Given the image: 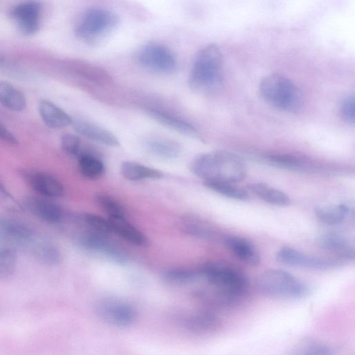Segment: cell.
Here are the masks:
<instances>
[{"label": "cell", "mask_w": 355, "mask_h": 355, "mask_svg": "<svg viewBox=\"0 0 355 355\" xmlns=\"http://www.w3.org/2000/svg\"><path fill=\"white\" fill-rule=\"evenodd\" d=\"M190 171L203 180L236 183L245 175L243 161L235 154L218 150L198 155L190 164Z\"/></svg>", "instance_id": "6da1fadb"}, {"label": "cell", "mask_w": 355, "mask_h": 355, "mask_svg": "<svg viewBox=\"0 0 355 355\" xmlns=\"http://www.w3.org/2000/svg\"><path fill=\"white\" fill-rule=\"evenodd\" d=\"M200 277L220 292L234 305L247 294L249 282L245 274L233 264L214 261L205 263L200 270Z\"/></svg>", "instance_id": "7a4b0ae2"}, {"label": "cell", "mask_w": 355, "mask_h": 355, "mask_svg": "<svg viewBox=\"0 0 355 355\" xmlns=\"http://www.w3.org/2000/svg\"><path fill=\"white\" fill-rule=\"evenodd\" d=\"M223 54L218 45L209 44L196 54L189 76V86L196 91L209 92L223 80Z\"/></svg>", "instance_id": "3957f363"}, {"label": "cell", "mask_w": 355, "mask_h": 355, "mask_svg": "<svg viewBox=\"0 0 355 355\" xmlns=\"http://www.w3.org/2000/svg\"><path fill=\"white\" fill-rule=\"evenodd\" d=\"M256 288L262 295L275 299H300L309 293L308 286L290 272L271 268L261 273Z\"/></svg>", "instance_id": "277c9868"}, {"label": "cell", "mask_w": 355, "mask_h": 355, "mask_svg": "<svg viewBox=\"0 0 355 355\" xmlns=\"http://www.w3.org/2000/svg\"><path fill=\"white\" fill-rule=\"evenodd\" d=\"M259 93L265 102L282 111L295 112L302 105L299 89L289 79L279 74L264 77L259 84Z\"/></svg>", "instance_id": "5b68a950"}, {"label": "cell", "mask_w": 355, "mask_h": 355, "mask_svg": "<svg viewBox=\"0 0 355 355\" xmlns=\"http://www.w3.org/2000/svg\"><path fill=\"white\" fill-rule=\"evenodd\" d=\"M83 225L85 229L77 233L75 237L78 246L87 251L103 255L119 264L123 265L128 261L129 255L127 251L113 241L109 234L95 231Z\"/></svg>", "instance_id": "8992f818"}, {"label": "cell", "mask_w": 355, "mask_h": 355, "mask_svg": "<svg viewBox=\"0 0 355 355\" xmlns=\"http://www.w3.org/2000/svg\"><path fill=\"white\" fill-rule=\"evenodd\" d=\"M117 21V17L107 10L89 8L78 20L75 34L81 40L92 42L108 33Z\"/></svg>", "instance_id": "52a82bcc"}, {"label": "cell", "mask_w": 355, "mask_h": 355, "mask_svg": "<svg viewBox=\"0 0 355 355\" xmlns=\"http://www.w3.org/2000/svg\"><path fill=\"white\" fill-rule=\"evenodd\" d=\"M137 60L143 67L160 73H172L178 68L177 60L166 46L155 42L144 45L138 51Z\"/></svg>", "instance_id": "ba28073f"}, {"label": "cell", "mask_w": 355, "mask_h": 355, "mask_svg": "<svg viewBox=\"0 0 355 355\" xmlns=\"http://www.w3.org/2000/svg\"><path fill=\"white\" fill-rule=\"evenodd\" d=\"M97 315L104 322L116 327H128L136 320L137 312L128 302L116 297H104L95 304Z\"/></svg>", "instance_id": "9c48e42d"}, {"label": "cell", "mask_w": 355, "mask_h": 355, "mask_svg": "<svg viewBox=\"0 0 355 355\" xmlns=\"http://www.w3.org/2000/svg\"><path fill=\"white\" fill-rule=\"evenodd\" d=\"M276 260L284 265L310 270H329L344 264V261L335 257L327 258L304 253L289 246L282 247L275 254Z\"/></svg>", "instance_id": "30bf717a"}, {"label": "cell", "mask_w": 355, "mask_h": 355, "mask_svg": "<svg viewBox=\"0 0 355 355\" xmlns=\"http://www.w3.org/2000/svg\"><path fill=\"white\" fill-rule=\"evenodd\" d=\"M37 235L34 230L17 220L0 216V243L29 249Z\"/></svg>", "instance_id": "8fae6325"}, {"label": "cell", "mask_w": 355, "mask_h": 355, "mask_svg": "<svg viewBox=\"0 0 355 355\" xmlns=\"http://www.w3.org/2000/svg\"><path fill=\"white\" fill-rule=\"evenodd\" d=\"M10 16L23 35H31L40 28L42 6L35 0L24 1L12 9Z\"/></svg>", "instance_id": "7c38bea8"}, {"label": "cell", "mask_w": 355, "mask_h": 355, "mask_svg": "<svg viewBox=\"0 0 355 355\" xmlns=\"http://www.w3.org/2000/svg\"><path fill=\"white\" fill-rule=\"evenodd\" d=\"M24 178L33 190L47 198L62 197L64 193L62 184L54 176L43 171H28Z\"/></svg>", "instance_id": "4fadbf2b"}, {"label": "cell", "mask_w": 355, "mask_h": 355, "mask_svg": "<svg viewBox=\"0 0 355 355\" xmlns=\"http://www.w3.org/2000/svg\"><path fill=\"white\" fill-rule=\"evenodd\" d=\"M320 248L335 254L338 258L346 261H354L355 249L354 244L345 235L337 232H327L318 239Z\"/></svg>", "instance_id": "5bb4252c"}, {"label": "cell", "mask_w": 355, "mask_h": 355, "mask_svg": "<svg viewBox=\"0 0 355 355\" xmlns=\"http://www.w3.org/2000/svg\"><path fill=\"white\" fill-rule=\"evenodd\" d=\"M28 210L42 221L51 225L62 223L65 218L64 210L58 205L44 197H31L26 201Z\"/></svg>", "instance_id": "9a60e30c"}, {"label": "cell", "mask_w": 355, "mask_h": 355, "mask_svg": "<svg viewBox=\"0 0 355 355\" xmlns=\"http://www.w3.org/2000/svg\"><path fill=\"white\" fill-rule=\"evenodd\" d=\"M28 250L37 261L46 266H58L62 260V252L57 244L38 234Z\"/></svg>", "instance_id": "2e32d148"}, {"label": "cell", "mask_w": 355, "mask_h": 355, "mask_svg": "<svg viewBox=\"0 0 355 355\" xmlns=\"http://www.w3.org/2000/svg\"><path fill=\"white\" fill-rule=\"evenodd\" d=\"M225 246L240 260L250 266H258L260 254L248 239L239 236H228L224 239Z\"/></svg>", "instance_id": "e0dca14e"}, {"label": "cell", "mask_w": 355, "mask_h": 355, "mask_svg": "<svg viewBox=\"0 0 355 355\" xmlns=\"http://www.w3.org/2000/svg\"><path fill=\"white\" fill-rule=\"evenodd\" d=\"M37 108L42 121L49 128L59 129L72 124L71 117L50 101L41 99Z\"/></svg>", "instance_id": "ac0fdd59"}, {"label": "cell", "mask_w": 355, "mask_h": 355, "mask_svg": "<svg viewBox=\"0 0 355 355\" xmlns=\"http://www.w3.org/2000/svg\"><path fill=\"white\" fill-rule=\"evenodd\" d=\"M112 232L134 245L146 247L149 245L148 238L139 230L127 221L125 217L108 218Z\"/></svg>", "instance_id": "d6986e66"}, {"label": "cell", "mask_w": 355, "mask_h": 355, "mask_svg": "<svg viewBox=\"0 0 355 355\" xmlns=\"http://www.w3.org/2000/svg\"><path fill=\"white\" fill-rule=\"evenodd\" d=\"M180 318L181 324L188 331L196 334L212 331L219 324L217 315L209 311L190 313L181 316Z\"/></svg>", "instance_id": "ffe728a7"}, {"label": "cell", "mask_w": 355, "mask_h": 355, "mask_svg": "<svg viewBox=\"0 0 355 355\" xmlns=\"http://www.w3.org/2000/svg\"><path fill=\"white\" fill-rule=\"evenodd\" d=\"M74 130L80 135L109 146H118L119 142L114 135L92 123L78 120L72 122Z\"/></svg>", "instance_id": "44dd1931"}, {"label": "cell", "mask_w": 355, "mask_h": 355, "mask_svg": "<svg viewBox=\"0 0 355 355\" xmlns=\"http://www.w3.org/2000/svg\"><path fill=\"white\" fill-rule=\"evenodd\" d=\"M180 229L187 234L202 240H214L218 236L215 227L196 216H186L180 221Z\"/></svg>", "instance_id": "7402d4cb"}, {"label": "cell", "mask_w": 355, "mask_h": 355, "mask_svg": "<svg viewBox=\"0 0 355 355\" xmlns=\"http://www.w3.org/2000/svg\"><path fill=\"white\" fill-rule=\"evenodd\" d=\"M146 112L158 123L179 133L190 137L198 135V130L192 124L168 113L153 108L148 109Z\"/></svg>", "instance_id": "603a6c76"}, {"label": "cell", "mask_w": 355, "mask_h": 355, "mask_svg": "<svg viewBox=\"0 0 355 355\" xmlns=\"http://www.w3.org/2000/svg\"><path fill=\"white\" fill-rule=\"evenodd\" d=\"M315 216L322 224L329 226L343 223L350 215V207L344 203L318 206L315 208Z\"/></svg>", "instance_id": "cb8c5ba5"}, {"label": "cell", "mask_w": 355, "mask_h": 355, "mask_svg": "<svg viewBox=\"0 0 355 355\" xmlns=\"http://www.w3.org/2000/svg\"><path fill=\"white\" fill-rule=\"evenodd\" d=\"M0 104L10 111L21 112L26 107V98L14 85L0 80Z\"/></svg>", "instance_id": "d4e9b609"}, {"label": "cell", "mask_w": 355, "mask_h": 355, "mask_svg": "<svg viewBox=\"0 0 355 355\" xmlns=\"http://www.w3.org/2000/svg\"><path fill=\"white\" fill-rule=\"evenodd\" d=\"M120 171L125 179L132 181L160 179L163 177V173L160 171L132 161L123 162L121 165Z\"/></svg>", "instance_id": "484cf974"}, {"label": "cell", "mask_w": 355, "mask_h": 355, "mask_svg": "<svg viewBox=\"0 0 355 355\" xmlns=\"http://www.w3.org/2000/svg\"><path fill=\"white\" fill-rule=\"evenodd\" d=\"M148 151L162 158H175L181 152L180 144L172 139L164 137H151L146 141Z\"/></svg>", "instance_id": "4316f807"}, {"label": "cell", "mask_w": 355, "mask_h": 355, "mask_svg": "<svg viewBox=\"0 0 355 355\" xmlns=\"http://www.w3.org/2000/svg\"><path fill=\"white\" fill-rule=\"evenodd\" d=\"M249 189L259 198L270 205L286 207L291 204V199L285 193L266 184L253 183Z\"/></svg>", "instance_id": "83f0119b"}, {"label": "cell", "mask_w": 355, "mask_h": 355, "mask_svg": "<svg viewBox=\"0 0 355 355\" xmlns=\"http://www.w3.org/2000/svg\"><path fill=\"white\" fill-rule=\"evenodd\" d=\"M78 169L86 178L97 179L105 172V166L96 155L84 152L78 155Z\"/></svg>", "instance_id": "f1b7e54d"}, {"label": "cell", "mask_w": 355, "mask_h": 355, "mask_svg": "<svg viewBox=\"0 0 355 355\" xmlns=\"http://www.w3.org/2000/svg\"><path fill=\"white\" fill-rule=\"evenodd\" d=\"M204 184L208 189L225 197L236 200L245 201L249 199L248 193L233 183L214 180H204Z\"/></svg>", "instance_id": "f546056e"}, {"label": "cell", "mask_w": 355, "mask_h": 355, "mask_svg": "<svg viewBox=\"0 0 355 355\" xmlns=\"http://www.w3.org/2000/svg\"><path fill=\"white\" fill-rule=\"evenodd\" d=\"M335 348L330 345L315 339H305L293 349V354L300 355H331Z\"/></svg>", "instance_id": "4dcf8cb0"}, {"label": "cell", "mask_w": 355, "mask_h": 355, "mask_svg": "<svg viewBox=\"0 0 355 355\" xmlns=\"http://www.w3.org/2000/svg\"><path fill=\"white\" fill-rule=\"evenodd\" d=\"M17 266L15 249L0 243V279H6L13 275Z\"/></svg>", "instance_id": "1f68e13d"}, {"label": "cell", "mask_w": 355, "mask_h": 355, "mask_svg": "<svg viewBox=\"0 0 355 355\" xmlns=\"http://www.w3.org/2000/svg\"><path fill=\"white\" fill-rule=\"evenodd\" d=\"M162 276L167 282L181 285L196 280L200 277V273L199 270L173 268L164 270Z\"/></svg>", "instance_id": "d6a6232c"}, {"label": "cell", "mask_w": 355, "mask_h": 355, "mask_svg": "<svg viewBox=\"0 0 355 355\" xmlns=\"http://www.w3.org/2000/svg\"><path fill=\"white\" fill-rule=\"evenodd\" d=\"M267 162L279 168L288 169L300 168L304 165V160L291 155L274 154L264 157Z\"/></svg>", "instance_id": "836d02e7"}, {"label": "cell", "mask_w": 355, "mask_h": 355, "mask_svg": "<svg viewBox=\"0 0 355 355\" xmlns=\"http://www.w3.org/2000/svg\"><path fill=\"white\" fill-rule=\"evenodd\" d=\"M95 201L109 215V217H125L126 216L123 207L109 196L98 194L95 197Z\"/></svg>", "instance_id": "e575fe53"}, {"label": "cell", "mask_w": 355, "mask_h": 355, "mask_svg": "<svg viewBox=\"0 0 355 355\" xmlns=\"http://www.w3.org/2000/svg\"><path fill=\"white\" fill-rule=\"evenodd\" d=\"M83 224L95 231L110 234L112 228L109 219L93 214H83L79 217Z\"/></svg>", "instance_id": "d590c367"}, {"label": "cell", "mask_w": 355, "mask_h": 355, "mask_svg": "<svg viewBox=\"0 0 355 355\" xmlns=\"http://www.w3.org/2000/svg\"><path fill=\"white\" fill-rule=\"evenodd\" d=\"M340 113L342 118L348 123L355 122V98L354 95L349 94L345 96L340 105Z\"/></svg>", "instance_id": "8d00e7d4"}, {"label": "cell", "mask_w": 355, "mask_h": 355, "mask_svg": "<svg viewBox=\"0 0 355 355\" xmlns=\"http://www.w3.org/2000/svg\"><path fill=\"white\" fill-rule=\"evenodd\" d=\"M62 150L69 155H77L80 153V140L77 135L67 133L60 139Z\"/></svg>", "instance_id": "74e56055"}, {"label": "cell", "mask_w": 355, "mask_h": 355, "mask_svg": "<svg viewBox=\"0 0 355 355\" xmlns=\"http://www.w3.org/2000/svg\"><path fill=\"white\" fill-rule=\"evenodd\" d=\"M0 140L11 144L16 145L18 144V139L15 135L10 131L1 121H0Z\"/></svg>", "instance_id": "f35d334b"}, {"label": "cell", "mask_w": 355, "mask_h": 355, "mask_svg": "<svg viewBox=\"0 0 355 355\" xmlns=\"http://www.w3.org/2000/svg\"><path fill=\"white\" fill-rule=\"evenodd\" d=\"M8 196V191L6 190L4 186L0 181V198L7 197Z\"/></svg>", "instance_id": "ab89813d"}, {"label": "cell", "mask_w": 355, "mask_h": 355, "mask_svg": "<svg viewBox=\"0 0 355 355\" xmlns=\"http://www.w3.org/2000/svg\"><path fill=\"white\" fill-rule=\"evenodd\" d=\"M4 62V59L0 56V64H2Z\"/></svg>", "instance_id": "60d3db41"}]
</instances>
